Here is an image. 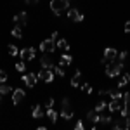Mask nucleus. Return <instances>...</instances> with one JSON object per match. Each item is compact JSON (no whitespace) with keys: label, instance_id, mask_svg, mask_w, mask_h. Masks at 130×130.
I'll return each instance as SVG.
<instances>
[{"label":"nucleus","instance_id":"nucleus-1","mask_svg":"<svg viewBox=\"0 0 130 130\" xmlns=\"http://www.w3.org/2000/svg\"><path fill=\"white\" fill-rule=\"evenodd\" d=\"M123 64H125V62H123V61H111V62H108V64H106V75H108V76H109V78H115V76H120L121 75V70H123Z\"/></svg>","mask_w":130,"mask_h":130},{"label":"nucleus","instance_id":"nucleus-2","mask_svg":"<svg viewBox=\"0 0 130 130\" xmlns=\"http://www.w3.org/2000/svg\"><path fill=\"white\" fill-rule=\"evenodd\" d=\"M68 9H70V0H50V10L56 16H61Z\"/></svg>","mask_w":130,"mask_h":130},{"label":"nucleus","instance_id":"nucleus-3","mask_svg":"<svg viewBox=\"0 0 130 130\" xmlns=\"http://www.w3.org/2000/svg\"><path fill=\"white\" fill-rule=\"evenodd\" d=\"M61 116L64 120H71L73 116V109H71V104H70V99H62V109H61Z\"/></svg>","mask_w":130,"mask_h":130},{"label":"nucleus","instance_id":"nucleus-4","mask_svg":"<svg viewBox=\"0 0 130 130\" xmlns=\"http://www.w3.org/2000/svg\"><path fill=\"white\" fill-rule=\"evenodd\" d=\"M37 75H38V80H43V82H47V83H50V82L54 80V76H56L54 70H47V68H42Z\"/></svg>","mask_w":130,"mask_h":130},{"label":"nucleus","instance_id":"nucleus-5","mask_svg":"<svg viewBox=\"0 0 130 130\" xmlns=\"http://www.w3.org/2000/svg\"><path fill=\"white\" fill-rule=\"evenodd\" d=\"M19 56H21V59L24 61V62H26V61H33L35 56H37V50L33 49V47H26V49H23L19 52Z\"/></svg>","mask_w":130,"mask_h":130},{"label":"nucleus","instance_id":"nucleus-6","mask_svg":"<svg viewBox=\"0 0 130 130\" xmlns=\"http://www.w3.org/2000/svg\"><path fill=\"white\" fill-rule=\"evenodd\" d=\"M113 127H115V130H127V128H130L128 116H120V120L115 121V123H113Z\"/></svg>","mask_w":130,"mask_h":130},{"label":"nucleus","instance_id":"nucleus-7","mask_svg":"<svg viewBox=\"0 0 130 130\" xmlns=\"http://www.w3.org/2000/svg\"><path fill=\"white\" fill-rule=\"evenodd\" d=\"M68 19L75 21V23H82V21H83V14H82L78 9L70 7V9H68Z\"/></svg>","mask_w":130,"mask_h":130},{"label":"nucleus","instance_id":"nucleus-8","mask_svg":"<svg viewBox=\"0 0 130 130\" xmlns=\"http://www.w3.org/2000/svg\"><path fill=\"white\" fill-rule=\"evenodd\" d=\"M56 47H57V45H56V42L52 40V38H47V40H43L40 43V50L42 52H54V50H56Z\"/></svg>","mask_w":130,"mask_h":130},{"label":"nucleus","instance_id":"nucleus-9","mask_svg":"<svg viewBox=\"0 0 130 130\" xmlns=\"http://www.w3.org/2000/svg\"><path fill=\"white\" fill-rule=\"evenodd\" d=\"M116 49H113V47H108V49L104 50V56H102V62L104 64H108V62H111V61L116 59Z\"/></svg>","mask_w":130,"mask_h":130},{"label":"nucleus","instance_id":"nucleus-10","mask_svg":"<svg viewBox=\"0 0 130 130\" xmlns=\"http://www.w3.org/2000/svg\"><path fill=\"white\" fill-rule=\"evenodd\" d=\"M23 82L28 85V87H35L37 85V82H38V75L37 73H28V75H23Z\"/></svg>","mask_w":130,"mask_h":130},{"label":"nucleus","instance_id":"nucleus-11","mask_svg":"<svg viewBox=\"0 0 130 130\" xmlns=\"http://www.w3.org/2000/svg\"><path fill=\"white\" fill-rule=\"evenodd\" d=\"M24 90L23 89H14L12 90V104H19L21 101L24 99Z\"/></svg>","mask_w":130,"mask_h":130},{"label":"nucleus","instance_id":"nucleus-12","mask_svg":"<svg viewBox=\"0 0 130 130\" xmlns=\"http://www.w3.org/2000/svg\"><path fill=\"white\" fill-rule=\"evenodd\" d=\"M40 66L42 68H47V70H52V68H54V61L50 59V56H47V52H43V56H42Z\"/></svg>","mask_w":130,"mask_h":130},{"label":"nucleus","instance_id":"nucleus-13","mask_svg":"<svg viewBox=\"0 0 130 130\" xmlns=\"http://www.w3.org/2000/svg\"><path fill=\"white\" fill-rule=\"evenodd\" d=\"M121 102H123V99H111V101H109V104H108V109H109L111 113H116V111H120Z\"/></svg>","mask_w":130,"mask_h":130},{"label":"nucleus","instance_id":"nucleus-14","mask_svg":"<svg viewBox=\"0 0 130 130\" xmlns=\"http://www.w3.org/2000/svg\"><path fill=\"white\" fill-rule=\"evenodd\" d=\"M83 83H82V71L80 70H76L75 71V75H73V78H71V87H82Z\"/></svg>","mask_w":130,"mask_h":130},{"label":"nucleus","instance_id":"nucleus-15","mask_svg":"<svg viewBox=\"0 0 130 130\" xmlns=\"http://www.w3.org/2000/svg\"><path fill=\"white\" fill-rule=\"evenodd\" d=\"M26 12H19V14H16L14 16V23H16V26H24L28 21H26Z\"/></svg>","mask_w":130,"mask_h":130},{"label":"nucleus","instance_id":"nucleus-16","mask_svg":"<svg viewBox=\"0 0 130 130\" xmlns=\"http://www.w3.org/2000/svg\"><path fill=\"white\" fill-rule=\"evenodd\" d=\"M31 116H33V118H37V120L45 116V111H43V108H42L40 104H37V106L33 108V111H31Z\"/></svg>","mask_w":130,"mask_h":130},{"label":"nucleus","instance_id":"nucleus-17","mask_svg":"<svg viewBox=\"0 0 130 130\" xmlns=\"http://www.w3.org/2000/svg\"><path fill=\"white\" fill-rule=\"evenodd\" d=\"M87 118H89V121H92V123H99L101 121V113H97L95 109H92L87 113Z\"/></svg>","mask_w":130,"mask_h":130},{"label":"nucleus","instance_id":"nucleus-18","mask_svg":"<svg viewBox=\"0 0 130 130\" xmlns=\"http://www.w3.org/2000/svg\"><path fill=\"white\" fill-rule=\"evenodd\" d=\"M106 95H109L111 99H123V94L118 89H108V94Z\"/></svg>","mask_w":130,"mask_h":130},{"label":"nucleus","instance_id":"nucleus-19","mask_svg":"<svg viewBox=\"0 0 130 130\" xmlns=\"http://www.w3.org/2000/svg\"><path fill=\"white\" fill-rule=\"evenodd\" d=\"M71 56L70 54H62V56H61V59H59V64L61 66H62V68H66V66H70L71 64Z\"/></svg>","mask_w":130,"mask_h":130},{"label":"nucleus","instance_id":"nucleus-20","mask_svg":"<svg viewBox=\"0 0 130 130\" xmlns=\"http://www.w3.org/2000/svg\"><path fill=\"white\" fill-rule=\"evenodd\" d=\"M56 45H57V47H59L61 50H66V52H68V50L71 49V47H70V43H68V40H64V38H59V40L56 42Z\"/></svg>","mask_w":130,"mask_h":130},{"label":"nucleus","instance_id":"nucleus-21","mask_svg":"<svg viewBox=\"0 0 130 130\" xmlns=\"http://www.w3.org/2000/svg\"><path fill=\"white\" fill-rule=\"evenodd\" d=\"M45 116H47V118H49V120L52 121V123H56V121H57V116H59V115H57L56 111L52 109V108H49V109H47V113H45Z\"/></svg>","mask_w":130,"mask_h":130},{"label":"nucleus","instance_id":"nucleus-22","mask_svg":"<svg viewBox=\"0 0 130 130\" xmlns=\"http://www.w3.org/2000/svg\"><path fill=\"white\" fill-rule=\"evenodd\" d=\"M16 71H18V73H24V71H26V62L23 59H21L19 62H16Z\"/></svg>","mask_w":130,"mask_h":130},{"label":"nucleus","instance_id":"nucleus-23","mask_svg":"<svg viewBox=\"0 0 130 130\" xmlns=\"http://www.w3.org/2000/svg\"><path fill=\"white\" fill-rule=\"evenodd\" d=\"M130 82V75H123L120 78V82H118V89H121V87H125L127 83Z\"/></svg>","mask_w":130,"mask_h":130},{"label":"nucleus","instance_id":"nucleus-24","mask_svg":"<svg viewBox=\"0 0 130 130\" xmlns=\"http://www.w3.org/2000/svg\"><path fill=\"white\" fill-rule=\"evenodd\" d=\"M106 108H108V102H104V101H101V102H97V104H95V108H94V109L97 111V113H102V111L106 109Z\"/></svg>","mask_w":130,"mask_h":130},{"label":"nucleus","instance_id":"nucleus-25","mask_svg":"<svg viewBox=\"0 0 130 130\" xmlns=\"http://www.w3.org/2000/svg\"><path fill=\"white\" fill-rule=\"evenodd\" d=\"M10 92H12V87L5 85V83L0 85V94H2V95H7V94H10Z\"/></svg>","mask_w":130,"mask_h":130},{"label":"nucleus","instance_id":"nucleus-26","mask_svg":"<svg viewBox=\"0 0 130 130\" xmlns=\"http://www.w3.org/2000/svg\"><path fill=\"white\" fill-rule=\"evenodd\" d=\"M12 37H14V38H21V37H23V33H21V26H14V30H12Z\"/></svg>","mask_w":130,"mask_h":130},{"label":"nucleus","instance_id":"nucleus-27","mask_svg":"<svg viewBox=\"0 0 130 130\" xmlns=\"http://www.w3.org/2000/svg\"><path fill=\"white\" fill-rule=\"evenodd\" d=\"M52 70H54V75H57V76H61V78H62V76H64V70H62V66H56V68H52Z\"/></svg>","mask_w":130,"mask_h":130},{"label":"nucleus","instance_id":"nucleus-28","mask_svg":"<svg viewBox=\"0 0 130 130\" xmlns=\"http://www.w3.org/2000/svg\"><path fill=\"white\" fill-rule=\"evenodd\" d=\"M111 116H106V115H101V123H104V125H109L111 123Z\"/></svg>","mask_w":130,"mask_h":130},{"label":"nucleus","instance_id":"nucleus-29","mask_svg":"<svg viewBox=\"0 0 130 130\" xmlns=\"http://www.w3.org/2000/svg\"><path fill=\"white\" fill-rule=\"evenodd\" d=\"M9 54L10 56H18V54H19L18 47H16V45H9Z\"/></svg>","mask_w":130,"mask_h":130},{"label":"nucleus","instance_id":"nucleus-30","mask_svg":"<svg viewBox=\"0 0 130 130\" xmlns=\"http://www.w3.org/2000/svg\"><path fill=\"white\" fill-rule=\"evenodd\" d=\"M5 80H7V73L5 70H0V83H5Z\"/></svg>","mask_w":130,"mask_h":130},{"label":"nucleus","instance_id":"nucleus-31","mask_svg":"<svg viewBox=\"0 0 130 130\" xmlns=\"http://www.w3.org/2000/svg\"><path fill=\"white\" fill-rule=\"evenodd\" d=\"M127 57H128V52H127V50H123V52H120V54H118V59L123 61V62H125V59H127Z\"/></svg>","mask_w":130,"mask_h":130},{"label":"nucleus","instance_id":"nucleus-32","mask_svg":"<svg viewBox=\"0 0 130 130\" xmlns=\"http://www.w3.org/2000/svg\"><path fill=\"white\" fill-rule=\"evenodd\" d=\"M82 90H83L85 94H90V92H92V87H90L89 83H83V85H82Z\"/></svg>","mask_w":130,"mask_h":130},{"label":"nucleus","instance_id":"nucleus-33","mask_svg":"<svg viewBox=\"0 0 130 130\" xmlns=\"http://www.w3.org/2000/svg\"><path fill=\"white\" fill-rule=\"evenodd\" d=\"M123 101H125V104L130 108V92H127V94H123Z\"/></svg>","mask_w":130,"mask_h":130},{"label":"nucleus","instance_id":"nucleus-34","mask_svg":"<svg viewBox=\"0 0 130 130\" xmlns=\"http://www.w3.org/2000/svg\"><path fill=\"white\" fill-rule=\"evenodd\" d=\"M75 130H83V121H76L75 123Z\"/></svg>","mask_w":130,"mask_h":130},{"label":"nucleus","instance_id":"nucleus-35","mask_svg":"<svg viewBox=\"0 0 130 130\" xmlns=\"http://www.w3.org/2000/svg\"><path fill=\"white\" fill-rule=\"evenodd\" d=\"M45 106H47V109H49V108H54V99L50 97V99L47 101V104H45Z\"/></svg>","mask_w":130,"mask_h":130},{"label":"nucleus","instance_id":"nucleus-36","mask_svg":"<svg viewBox=\"0 0 130 130\" xmlns=\"http://www.w3.org/2000/svg\"><path fill=\"white\" fill-rule=\"evenodd\" d=\"M50 38H52V40H54V42H57V40H59V33H57V31H54Z\"/></svg>","mask_w":130,"mask_h":130},{"label":"nucleus","instance_id":"nucleus-37","mask_svg":"<svg viewBox=\"0 0 130 130\" xmlns=\"http://www.w3.org/2000/svg\"><path fill=\"white\" fill-rule=\"evenodd\" d=\"M24 2H26L28 5H37V4H38L40 0H24Z\"/></svg>","mask_w":130,"mask_h":130},{"label":"nucleus","instance_id":"nucleus-38","mask_svg":"<svg viewBox=\"0 0 130 130\" xmlns=\"http://www.w3.org/2000/svg\"><path fill=\"white\" fill-rule=\"evenodd\" d=\"M125 33H130V21L125 23Z\"/></svg>","mask_w":130,"mask_h":130},{"label":"nucleus","instance_id":"nucleus-39","mask_svg":"<svg viewBox=\"0 0 130 130\" xmlns=\"http://www.w3.org/2000/svg\"><path fill=\"white\" fill-rule=\"evenodd\" d=\"M127 116H128V120H130V111H128V115H127Z\"/></svg>","mask_w":130,"mask_h":130},{"label":"nucleus","instance_id":"nucleus-40","mask_svg":"<svg viewBox=\"0 0 130 130\" xmlns=\"http://www.w3.org/2000/svg\"><path fill=\"white\" fill-rule=\"evenodd\" d=\"M0 101H2V94H0Z\"/></svg>","mask_w":130,"mask_h":130},{"label":"nucleus","instance_id":"nucleus-41","mask_svg":"<svg viewBox=\"0 0 130 130\" xmlns=\"http://www.w3.org/2000/svg\"><path fill=\"white\" fill-rule=\"evenodd\" d=\"M128 83H130V82H128Z\"/></svg>","mask_w":130,"mask_h":130}]
</instances>
